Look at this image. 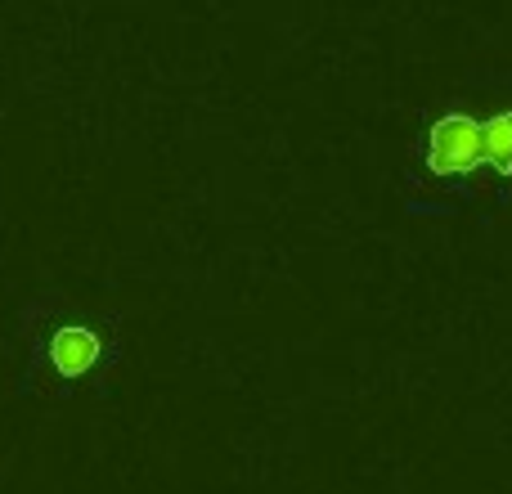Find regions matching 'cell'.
Here are the masks:
<instances>
[{
    "label": "cell",
    "mask_w": 512,
    "mask_h": 494,
    "mask_svg": "<svg viewBox=\"0 0 512 494\" xmlns=\"http://www.w3.org/2000/svg\"><path fill=\"white\" fill-rule=\"evenodd\" d=\"M423 171L432 180L512 176V108L490 117L445 113L423 135Z\"/></svg>",
    "instance_id": "6da1fadb"
},
{
    "label": "cell",
    "mask_w": 512,
    "mask_h": 494,
    "mask_svg": "<svg viewBox=\"0 0 512 494\" xmlns=\"http://www.w3.org/2000/svg\"><path fill=\"white\" fill-rule=\"evenodd\" d=\"M45 351H50V369L59 373V378H86L90 369L104 364L108 342L90 324H63V328H54Z\"/></svg>",
    "instance_id": "7a4b0ae2"
}]
</instances>
